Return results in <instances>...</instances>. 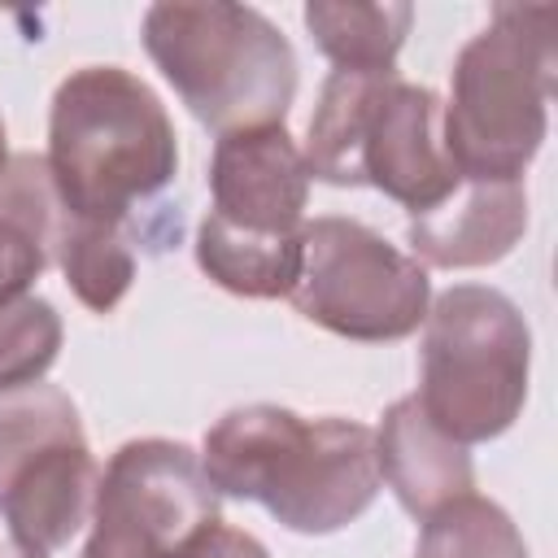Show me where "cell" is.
Instances as JSON below:
<instances>
[{
  "label": "cell",
  "instance_id": "cell-1",
  "mask_svg": "<svg viewBox=\"0 0 558 558\" xmlns=\"http://www.w3.org/2000/svg\"><path fill=\"white\" fill-rule=\"evenodd\" d=\"M201 471L218 497L266 506L288 532L327 536L379 493L375 432L353 418H301L283 405L227 410L205 432Z\"/></svg>",
  "mask_w": 558,
  "mask_h": 558
},
{
  "label": "cell",
  "instance_id": "cell-2",
  "mask_svg": "<svg viewBox=\"0 0 558 558\" xmlns=\"http://www.w3.org/2000/svg\"><path fill=\"white\" fill-rule=\"evenodd\" d=\"M44 161L70 218L126 227L144 201L174 183L179 144L144 78L122 65H83L52 92Z\"/></svg>",
  "mask_w": 558,
  "mask_h": 558
},
{
  "label": "cell",
  "instance_id": "cell-3",
  "mask_svg": "<svg viewBox=\"0 0 558 558\" xmlns=\"http://www.w3.org/2000/svg\"><path fill=\"white\" fill-rule=\"evenodd\" d=\"M305 170L331 187H375L414 214L436 209L458 183L445 148V100L392 74L331 70L305 135Z\"/></svg>",
  "mask_w": 558,
  "mask_h": 558
},
{
  "label": "cell",
  "instance_id": "cell-4",
  "mask_svg": "<svg viewBox=\"0 0 558 558\" xmlns=\"http://www.w3.org/2000/svg\"><path fill=\"white\" fill-rule=\"evenodd\" d=\"M554 4H497L453 61L445 148L462 179L519 183L541 153L554 96Z\"/></svg>",
  "mask_w": 558,
  "mask_h": 558
},
{
  "label": "cell",
  "instance_id": "cell-5",
  "mask_svg": "<svg viewBox=\"0 0 558 558\" xmlns=\"http://www.w3.org/2000/svg\"><path fill=\"white\" fill-rule=\"evenodd\" d=\"M144 52L209 131L283 126L296 96L288 35L248 4H153L140 26Z\"/></svg>",
  "mask_w": 558,
  "mask_h": 558
},
{
  "label": "cell",
  "instance_id": "cell-6",
  "mask_svg": "<svg viewBox=\"0 0 558 558\" xmlns=\"http://www.w3.org/2000/svg\"><path fill=\"white\" fill-rule=\"evenodd\" d=\"M527 375L532 331L506 292L458 283L427 305L414 401L449 440L501 436L527 401Z\"/></svg>",
  "mask_w": 558,
  "mask_h": 558
},
{
  "label": "cell",
  "instance_id": "cell-7",
  "mask_svg": "<svg viewBox=\"0 0 558 558\" xmlns=\"http://www.w3.org/2000/svg\"><path fill=\"white\" fill-rule=\"evenodd\" d=\"M296 314L344 340H405L432 305L418 257L388 244L357 218H314L301 231V270L288 292Z\"/></svg>",
  "mask_w": 558,
  "mask_h": 558
},
{
  "label": "cell",
  "instance_id": "cell-8",
  "mask_svg": "<svg viewBox=\"0 0 558 558\" xmlns=\"http://www.w3.org/2000/svg\"><path fill=\"white\" fill-rule=\"evenodd\" d=\"M201 458L179 440H126L96 484L83 558H166L192 527L218 519Z\"/></svg>",
  "mask_w": 558,
  "mask_h": 558
},
{
  "label": "cell",
  "instance_id": "cell-9",
  "mask_svg": "<svg viewBox=\"0 0 558 558\" xmlns=\"http://www.w3.org/2000/svg\"><path fill=\"white\" fill-rule=\"evenodd\" d=\"M209 214L231 227L296 235L305 227L310 170L288 126H248L218 135L209 157Z\"/></svg>",
  "mask_w": 558,
  "mask_h": 558
},
{
  "label": "cell",
  "instance_id": "cell-10",
  "mask_svg": "<svg viewBox=\"0 0 558 558\" xmlns=\"http://www.w3.org/2000/svg\"><path fill=\"white\" fill-rule=\"evenodd\" d=\"M527 227V196L519 183L462 179L436 209L414 214L405 240L414 257L440 270H471L501 262Z\"/></svg>",
  "mask_w": 558,
  "mask_h": 558
},
{
  "label": "cell",
  "instance_id": "cell-11",
  "mask_svg": "<svg viewBox=\"0 0 558 558\" xmlns=\"http://www.w3.org/2000/svg\"><path fill=\"white\" fill-rule=\"evenodd\" d=\"M375 466L414 519H427L440 506L475 493L466 445L449 440L414 397H401L384 410V423L375 432Z\"/></svg>",
  "mask_w": 558,
  "mask_h": 558
},
{
  "label": "cell",
  "instance_id": "cell-12",
  "mask_svg": "<svg viewBox=\"0 0 558 558\" xmlns=\"http://www.w3.org/2000/svg\"><path fill=\"white\" fill-rule=\"evenodd\" d=\"M96 484H100V466H96L87 440L57 445L0 497L9 541L31 554L61 549L92 519Z\"/></svg>",
  "mask_w": 558,
  "mask_h": 558
},
{
  "label": "cell",
  "instance_id": "cell-13",
  "mask_svg": "<svg viewBox=\"0 0 558 558\" xmlns=\"http://www.w3.org/2000/svg\"><path fill=\"white\" fill-rule=\"evenodd\" d=\"M301 231L262 235L231 227L218 214H205L196 227V266L235 296H253V301L288 296L301 270Z\"/></svg>",
  "mask_w": 558,
  "mask_h": 558
},
{
  "label": "cell",
  "instance_id": "cell-14",
  "mask_svg": "<svg viewBox=\"0 0 558 558\" xmlns=\"http://www.w3.org/2000/svg\"><path fill=\"white\" fill-rule=\"evenodd\" d=\"M414 9L410 4H344V0H310L305 31L314 48L336 61V70L353 74H392L397 52L410 35Z\"/></svg>",
  "mask_w": 558,
  "mask_h": 558
},
{
  "label": "cell",
  "instance_id": "cell-15",
  "mask_svg": "<svg viewBox=\"0 0 558 558\" xmlns=\"http://www.w3.org/2000/svg\"><path fill=\"white\" fill-rule=\"evenodd\" d=\"M52 262L61 266L70 292L92 314H109L131 292V279H135V253H131L126 227L83 222V218H70L65 209L52 240Z\"/></svg>",
  "mask_w": 558,
  "mask_h": 558
},
{
  "label": "cell",
  "instance_id": "cell-16",
  "mask_svg": "<svg viewBox=\"0 0 558 558\" xmlns=\"http://www.w3.org/2000/svg\"><path fill=\"white\" fill-rule=\"evenodd\" d=\"M83 423L74 401L52 384L0 392V497L57 445H78Z\"/></svg>",
  "mask_w": 558,
  "mask_h": 558
},
{
  "label": "cell",
  "instance_id": "cell-17",
  "mask_svg": "<svg viewBox=\"0 0 558 558\" xmlns=\"http://www.w3.org/2000/svg\"><path fill=\"white\" fill-rule=\"evenodd\" d=\"M414 558H527V545L497 501L466 493L423 519Z\"/></svg>",
  "mask_w": 558,
  "mask_h": 558
},
{
  "label": "cell",
  "instance_id": "cell-18",
  "mask_svg": "<svg viewBox=\"0 0 558 558\" xmlns=\"http://www.w3.org/2000/svg\"><path fill=\"white\" fill-rule=\"evenodd\" d=\"M61 353V314L44 296L0 310V392L39 384Z\"/></svg>",
  "mask_w": 558,
  "mask_h": 558
},
{
  "label": "cell",
  "instance_id": "cell-19",
  "mask_svg": "<svg viewBox=\"0 0 558 558\" xmlns=\"http://www.w3.org/2000/svg\"><path fill=\"white\" fill-rule=\"evenodd\" d=\"M48 262L52 257H48L44 240L35 231H26L22 222H13L9 214H0V310L22 301Z\"/></svg>",
  "mask_w": 558,
  "mask_h": 558
},
{
  "label": "cell",
  "instance_id": "cell-20",
  "mask_svg": "<svg viewBox=\"0 0 558 558\" xmlns=\"http://www.w3.org/2000/svg\"><path fill=\"white\" fill-rule=\"evenodd\" d=\"M166 558H270L266 545L222 519H209L201 527H192Z\"/></svg>",
  "mask_w": 558,
  "mask_h": 558
},
{
  "label": "cell",
  "instance_id": "cell-21",
  "mask_svg": "<svg viewBox=\"0 0 558 558\" xmlns=\"http://www.w3.org/2000/svg\"><path fill=\"white\" fill-rule=\"evenodd\" d=\"M0 558H48V554H31V549H17V545H9Z\"/></svg>",
  "mask_w": 558,
  "mask_h": 558
},
{
  "label": "cell",
  "instance_id": "cell-22",
  "mask_svg": "<svg viewBox=\"0 0 558 558\" xmlns=\"http://www.w3.org/2000/svg\"><path fill=\"white\" fill-rule=\"evenodd\" d=\"M4 166H9V148H4V122H0V174H4Z\"/></svg>",
  "mask_w": 558,
  "mask_h": 558
}]
</instances>
